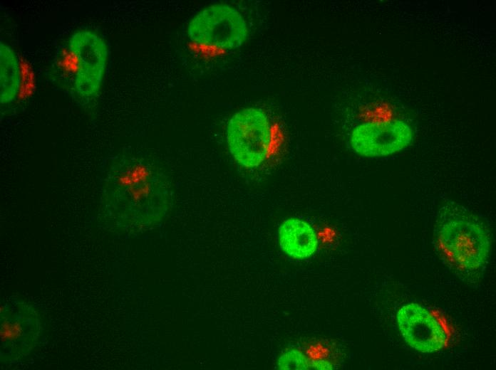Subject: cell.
Returning <instances> with one entry per match:
<instances>
[{"mask_svg":"<svg viewBox=\"0 0 496 370\" xmlns=\"http://www.w3.org/2000/svg\"><path fill=\"white\" fill-rule=\"evenodd\" d=\"M309 366L315 369L320 370H331L333 369V365L325 360H316L309 363Z\"/></svg>","mask_w":496,"mask_h":370,"instance_id":"4fadbf2b","label":"cell"},{"mask_svg":"<svg viewBox=\"0 0 496 370\" xmlns=\"http://www.w3.org/2000/svg\"><path fill=\"white\" fill-rule=\"evenodd\" d=\"M226 142L240 166L254 169L262 164L272 143L271 124L264 111L249 107L234 113L227 125Z\"/></svg>","mask_w":496,"mask_h":370,"instance_id":"277c9868","label":"cell"},{"mask_svg":"<svg viewBox=\"0 0 496 370\" xmlns=\"http://www.w3.org/2000/svg\"><path fill=\"white\" fill-rule=\"evenodd\" d=\"M20 68L14 50L0 43V102L9 103L16 98L20 87Z\"/></svg>","mask_w":496,"mask_h":370,"instance_id":"30bf717a","label":"cell"},{"mask_svg":"<svg viewBox=\"0 0 496 370\" xmlns=\"http://www.w3.org/2000/svg\"><path fill=\"white\" fill-rule=\"evenodd\" d=\"M434 243L440 259L461 280L476 283L481 280L492 243L490 230L481 217L447 201L436 216Z\"/></svg>","mask_w":496,"mask_h":370,"instance_id":"7a4b0ae2","label":"cell"},{"mask_svg":"<svg viewBox=\"0 0 496 370\" xmlns=\"http://www.w3.org/2000/svg\"><path fill=\"white\" fill-rule=\"evenodd\" d=\"M277 366L281 370H306L309 369V362L301 351L291 349L279 357Z\"/></svg>","mask_w":496,"mask_h":370,"instance_id":"7c38bea8","label":"cell"},{"mask_svg":"<svg viewBox=\"0 0 496 370\" xmlns=\"http://www.w3.org/2000/svg\"><path fill=\"white\" fill-rule=\"evenodd\" d=\"M43 334L41 317L33 305L17 296L5 300L0 307L1 366H11L29 356Z\"/></svg>","mask_w":496,"mask_h":370,"instance_id":"3957f363","label":"cell"},{"mask_svg":"<svg viewBox=\"0 0 496 370\" xmlns=\"http://www.w3.org/2000/svg\"><path fill=\"white\" fill-rule=\"evenodd\" d=\"M56 74L60 76V80H63L66 85H71L73 88L76 73L78 71V62L74 54L70 51H63L58 55L55 64Z\"/></svg>","mask_w":496,"mask_h":370,"instance_id":"8fae6325","label":"cell"},{"mask_svg":"<svg viewBox=\"0 0 496 370\" xmlns=\"http://www.w3.org/2000/svg\"><path fill=\"white\" fill-rule=\"evenodd\" d=\"M187 33L196 44L232 51L245 43L249 30L244 18L236 8L217 3L195 14L188 23Z\"/></svg>","mask_w":496,"mask_h":370,"instance_id":"5b68a950","label":"cell"},{"mask_svg":"<svg viewBox=\"0 0 496 370\" xmlns=\"http://www.w3.org/2000/svg\"><path fill=\"white\" fill-rule=\"evenodd\" d=\"M278 241L285 254L301 260L313 255L319 244L313 227L298 218H289L281 223L278 228Z\"/></svg>","mask_w":496,"mask_h":370,"instance_id":"9c48e42d","label":"cell"},{"mask_svg":"<svg viewBox=\"0 0 496 370\" xmlns=\"http://www.w3.org/2000/svg\"><path fill=\"white\" fill-rule=\"evenodd\" d=\"M68 48L78 62L73 90L83 99L93 98L98 93L108 60V48L103 38L89 30L74 33Z\"/></svg>","mask_w":496,"mask_h":370,"instance_id":"8992f818","label":"cell"},{"mask_svg":"<svg viewBox=\"0 0 496 370\" xmlns=\"http://www.w3.org/2000/svg\"><path fill=\"white\" fill-rule=\"evenodd\" d=\"M172 204V186L161 169L142 158L123 157L103 178L100 220L113 231L136 233L159 224Z\"/></svg>","mask_w":496,"mask_h":370,"instance_id":"6da1fadb","label":"cell"},{"mask_svg":"<svg viewBox=\"0 0 496 370\" xmlns=\"http://www.w3.org/2000/svg\"><path fill=\"white\" fill-rule=\"evenodd\" d=\"M412 127L402 120L364 122L350 134V144L358 155L381 157L405 149L412 142Z\"/></svg>","mask_w":496,"mask_h":370,"instance_id":"52a82bcc","label":"cell"},{"mask_svg":"<svg viewBox=\"0 0 496 370\" xmlns=\"http://www.w3.org/2000/svg\"><path fill=\"white\" fill-rule=\"evenodd\" d=\"M397 323L405 342L422 353H433L443 349L447 334L436 317L418 303L402 306L397 312Z\"/></svg>","mask_w":496,"mask_h":370,"instance_id":"ba28073f","label":"cell"}]
</instances>
